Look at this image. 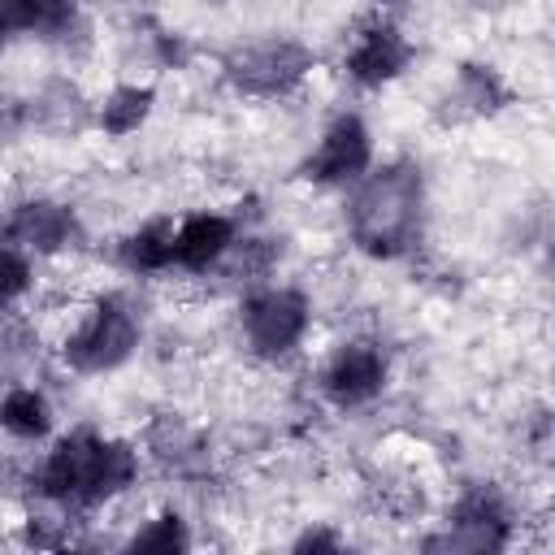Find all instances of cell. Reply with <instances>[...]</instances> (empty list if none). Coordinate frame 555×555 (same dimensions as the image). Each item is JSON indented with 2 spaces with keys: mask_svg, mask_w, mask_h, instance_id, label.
I'll use <instances>...</instances> for the list:
<instances>
[{
  "mask_svg": "<svg viewBox=\"0 0 555 555\" xmlns=\"http://www.w3.org/2000/svg\"><path fill=\"white\" fill-rule=\"evenodd\" d=\"M455 104L464 117H494L507 100H512V87L507 78L494 69V65H481V61H464L455 69V87H451Z\"/></svg>",
  "mask_w": 555,
  "mask_h": 555,
  "instance_id": "cell-15",
  "label": "cell"
},
{
  "mask_svg": "<svg viewBox=\"0 0 555 555\" xmlns=\"http://www.w3.org/2000/svg\"><path fill=\"white\" fill-rule=\"evenodd\" d=\"M117 264L134 278H156L173 269V217H147L117 243Z\"/></svg>",
  "mask_w": 555,
  "mask_h": 555,
  "instance_id": "cell-13",
  "label": "cell"
},
{
  "mask_svg": "<svg viewBox=\"0 0 555 555\" xmlns=\"http://www.w3.org/2000/svg\"><path fill=\"white\" fill-rule=\"evenodd\" d=\"M390 382V360L382 351V343L373 338H347L338 343L325 364L317 369V390L330 408H364L373 399H382Z\"/></svg>",
  "mask_w": 555,
  "mask_h": 555,
  "instance_id": "cell-6",
  "label": "cell"
},
{
  "mask_svg": "<svg viewBox=\"0 0 555 555\" xmlns=\"http://www.w3.org/2000/svg\"><path fill=\"white\" fill-rule=\"evenodd\" d=\"M312 69H317V52L304 39H286V35L256 39L225 61V78L234 82V91L256 100L291 95Z\"/></svg>",
  "mask_w": 555,
  "mask_h": 555,
  "instance_id": "cell-5",
  "label": "cell"
},
{
  "mask_svg": "<svg viewBox=\"0 0 555 555\" xmlns=\"http://www.w3.org/2000/svg\"><path fill=\"white\" fill-rule=\"evenodd\" d=\"M78 234H82V225H78L74 204L52 199V195H30V199L13 204L9 217L0 221V243L26 251L35 260L69 251L78 243Z\"/></svg>",
  "mask_w": 555,
  "mask_h": 555,
  "instance_id": "cell-8",
  "label": "cell"
},
{
  "mask_svg": "<svg viewBox=\"0 0 555 555\" xmlns=\"http://www.w3.org/2000/svg\"><path fill=\"white\" fill-rule=\"evenodd\" d=\"M425 546H438V551H503V546H512V512H507L503 494L490 486L464 490L447 512V529L438 538H429Z\"/></svg>",
  "mask_w": 555,
  "mask_h": 555,
  "instance_id": "cell-10",
  "label": "cell"
},
{
  "mask_svg": "<svg viewBox=\"0 0 555 555\" xmlns=\"http://www.w3.org/2000/svg\"><path fill=\"white\" fill-rule=\"evenodd\" d=\"M0 13L13 35L56 39L78 22V0H0Z\"/></svg>",
  "mask_w": 555,
  "mask_h": 555,
  "instance_id": "cell-16",
  "label": "cell"
},
{
  "mask_svg": "<svg viewBox=\"0 0 555 555\" xmlns=\"http://www.w3.org/2000/svg\"><path fill=\"white\" fill-rule=\"evenodd\" d=\"M412 56H416V48L403 35V26L390 22V17H373L351 35V43L343 52V74L360 91H382V87H390L395 78L408 74Z\"/></svg>",
  "mask_w": 555,
  "mask_h": 555,
  "instance_id": "cell-9",
  "label": "cell"
},
{
  "mask_svg": "<svg viewBox=\"0 0 555 555\" xmlns=\"http://www.w3.org/2000/svg\"><path fill=\"white\" fill-rule=\"evenodd\" d=\"M373 169V130L360 113H338L308 147L299 178L312 186H351Z\"/></svg>",
  "mask_w": 555,
  "mask_h": 555,
  "instance_id": "cell-7",
  "label": "cell"
},
{
  "mask_svg": "<svg viewBox=\"0 0 555 555\" xmlns=\"http://www.w3.org/2000/svg\"><path fill=\"white\" fill-rule=\"evenodd\" d=\"M338 546H343V538L330 529H304L295 538V551H338Z\"/></svg>",
  "mask_w": 555,
  "mask_h": 555,
  "instance_id": "cell-20",
  "label": "cell"
},
{
  "mask_svg": "<svg viewBox=\"0 0 555 555\" xmlns=\"http://www.w3.org/2000/svg\"><path fill=\"white\" fill-rule=\"evenodd\" d=\"M273 264H278V243L264 234L238 230V238L230 243V251L221 256V264L212 273H221L225 282H238V286H260V282H269Z\"/></svg>",
  "mask_w": 555,
  "mask_h": 555,
  "instance_id": "cell-17",
  "label": "cell"
},
{
  "mask_svg": "<svg viewBox=\"0 0 555 555\" xmlns=\"http://www.w3.org/2000/svg\"><path fill=\"white\" fill-rule=\"evenodd\" d=\"M312 330V299L286 282L247 286L238 299V338L256 360H286Z\"/></svg>",
  "mask_w": 555,
  "mask_h": 555,
  "instance_id": "cell-4",
  "label": "cell"
},
{
  "mask_svg": "<svg viewBox=\"0 0 555 555\" xmlns=\"http://www.w3.org/2000/svg\"><path fill=\"white\" fill-rule=\"evenodd\" d=\"M139 343H143V321L134 304L121 295H100L87 308H78V317L61 334V360L82 377H100L121 369L139 351Z\"/></svg>",
  "mask_w": 555,
  "mask_h": 555,
  "instance_id": "cell-3",
  "label": "cell"
},
{
  "mask_svg": "<svg viewBox=\"0 0 555 555\" xmlns=\"http://www.w3.org/2000/svg\"><path fill=\"white\" fill-rule=\"evenodd\" d=\"M238 217L230 212H186L173 221V269L182 273H212L221 264V256L230 251V243L238 238Z\"/></svg>",
  "mask_w": 555,
  "mask_h": 555,
  "instance_id": "cell-11",
  "label": "cell"
},
{
  "mask_svg": "<svg viewBox=\"0 0 555 555\" xmlns=\"http://www.w3.org/2000/svg\"><path fill=\"white\" fill-rule=\"evenodd\" d=\"M425 217V178L412 160H386L351 182L347 234L373 260H399L416 247Z\"/></svg>",
  "mask_w": 555,
  "mask_h": 555,
  "instance_id": "cell-2",
  "label": "cell"
},
{
  "mask_svg": "<svg viewBox=\"0 0 555 555\" xmlns=\"http://www.w3.org/2000/svg\"><path fill=\"white\" fill-rule=\"evenodd\" d=\"M139 473H143V451L134 442L78 425L52 438V447L30 473V490L35 499H52L69 512H95L121 499L126 490H134Z\"/></svg>",
  "mask_w": 555,
  "mask_h": 555,
  "instance_id": "cell-1",
  "label": "cell"
},
{
  "mask_svg": "<svg viewBox=\"0 0 555 555\" xmlns=\"http://www.w3.org/2000/svg\"><path fill=\"white\" fill-rule=\"evenodd\" d=\"M9 39H13V30H9V22H4V13H0V52H4Z\"/></svg>",
  "mask_w": 555,
  "mask_h": 555,
  "instance_id": "cell-21",
  "label": "cell"
},
{
  "mask_svg": "<svg viewBox=\"0 0 555 555\" xmlns=\"http://www.w3.org/2000/svg\"><path fill=\"white\" fill-rule=\"evenodd\" d=\"M52 425H56V412L39 386L13 382L0 390V434H9L13 442H43L52 438Z\"/></svg>",
  "mask_w": 555,
  "mask_h": 555,
  "instance_id": "cell-12",
  "label": "cell"
},
{
  "mask_svg": "<svg viewBox=\"0 0 555 555\" xmlns=\"http://www.w3.org/2000/svg\"><path fill=\"white\" fill-rule=\"evenodd\" d=\"M35 286V256L0 243V317H9Z\"/></svg>",
  "mask_w": 555,
  "mask_h": 555,
  "instance_id": "cell-19",
  "label": "cell"
},
{
  "mask_svg": "<svg viewBox=\"0 0 555 555\" xmlns=\"http://www.w3.org/2000/svg\"><path fill=\"white\" fill-rule=\"evenodd\" d=\"M126 546H130V551H160V555H173V551H186V546H191V529H186L182 512L160 507L143 529L130 533Z\"/></svg>",
  "mask_w": 555,
  "mask_h": 555,
  "instance_id": "cell-18",
  "label": "cell"
},
{
  "mask_svg": "<svg viewBox=\"0 0 555 555\" xmlns=\"http://www.w3.org/2000/svg\"><path fill=\"white\" fill-rule=\"evenodd\" d=\"M156 108V87L152 82H113L95 100V130L108 139H130L134 130L147 126Z\"/></svg>",
  "mask_w": 555,
  "mask_h": 555,
  "instance_id": "cell-14",
  "label": "cell"
}]
</instances>
